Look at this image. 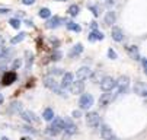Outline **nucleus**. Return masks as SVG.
I'll return each mask as SVG.
<instances>
[{
	"label": "nucleus",
	"mask_w": 147,
	"mask_h": 140,
	"mask_svg": "<svg viewBox=\"0 0 147 140\" xmlns=\"http://www.w3.org/2000/svg\"><path fill=\"white\" fill-rule=\"evenodd\" d=\"M99 83H100V89L103 92H109V91H112V89L117 88V80H115L114 77H111V76L102 77L100 80H99Z\"/></svg>",
	"instance_id": "1"
},
{
	"label": "nucleus",
	"mask_w": 147,
	"mask_h": 140,
	"mask_svg": "<svg viewBox=\"0 0 147 140\" xmlns=\"http://www.w3.org/2000/svg\"><path fill=\"white\" fill-rule=\"evenodd\" d=\"M93 102H95V99H93V96L90 93H83L80 96V99H79V107L82 110H89L93 105Z\"/></svg>",
	"instance_id": "2"
},
{
	"label": "nucleus",
	"mask_w": 147,
	"mask_h": 140,
	"mask_svg": "<svg viewBox=\"0 0 147 140\" xmlns=\"http://www.w3.org/2000/svg\"><path fill=\"white\" fill-rule=\"evenodd\" d=\"M99 123H100V117H99V114H98V112L90 111V112H88V114H86V124H88L89 127L95 129V127H98V126H99Z\"/></svg>",
	"instance_id": "3"
},
{
	"label": "nucleus",
	"mask_w": 147,
	"mask_h": 140,
	"mask_svg": "<svg viewBox=\"0 0 147 140\" xmlns=\"http://www.w3.org/2000/svg\"><path fill=\"white\" fill-rule=\"evenodd\" d=\"M63 123H64V127H63V130H66V133H67L69 136H73V134L77 133V126L71 121L70 117L63 118Z\"/></svg>",
	"instance_id": "4"
},
{
	"label": "nucleus",
	"mask_w": 147,
	"mask_h": 140,
	"mask_svg": "<svg viewBox=\"0 0 147 140\" xmlns=\"http://www.w3.org/2000/svg\"><path fill=\"white\" fill-rule=\"evenodd\" d=\"M16 79H18L16 72H6L2 77V85L3 86H10L13 82H16Z\"/></svg>",
	"instance_id": "5"
},
{
	"label": "nucleus",
	"mask_w": 147,
	"mask_h": 140,
	"mask_svg": "<svg viewBox=\"0 0 147 140\" xmlns=\"http://www.w3.org/2000/svg\"><path fill=\"white\" fill-rule=\"evenodd\" d=\"M128 85H130V77H128V76H121V77L118 79V80H117L118 93L125 92V91H127V88H128Z\"/></svg>",
	"instance_id": "6"
},
{
	"label": "nucleus",
	"mask_w": 147,
	"mask_h": 140,
	"mask_svg": "<svg viewBox=\"0 0 147 140\" xmlns=\"http://www.w3.org/2000/svg\"><path fill=\"white\" fill-rule=\"evenodd\" d=\"M90 69L89 67H86V66H83V67H80L77 72H76V79L77 80H86V79H89L90 77Z\"/></svg>",
	"instance_id": "7"
},
{
	"label": "nucleus",
	"mask_w": 147,
	"mask_h": 140,
	"mask_svg": "<svg viewBox=\"0 0 147 140\" xmlns=\"http://www.w3.org/2000/svg\"><path fill=\"white\" fill-rule=\"evenodd\" d=\"M42 83H44V86H45V88L51 89L53 92H55V89L58 88V83H57V80H55V77H54V76H48V77H44Z\"/></svg>",
	"instance_id": "8"
},
{
	"label": "nucleus",
	"mask_w": 147,
	"mask_h": 140,
	"mask_svg": "<svg viewBox=\"0 0 147 140\" xmlns=\"http://www.w3.org/2000/svg\"><path fill=\"white\" fill-rule=\"evenodd\" d=\"M20 117L28 123H39V118L32 111H20Z\"/></svg>",
	"instance_id": "9"
},
{
	"label": "nucleus",
	"mask_w": 147,
	"mask_h": 140,
	"mask_svg": "<svg viewBox=\"0 0 147 140\" xmlns=\"http://www.w3.org/2000/svg\"><path fill=\"white\" fill-rule=\"evenodd\" d=\"M69 88H70L71 93L79 95V93H83V91H85V83H83L82 80H77V82H73Z\"/></svg>",
	"instance_id": "10"
},
{
	"label": "nucleus",
	"mask_w": 147,
	"mask_h": 140,
	"mask_svg": "<svg viewBox=\"0 0 147 140\" xmlns=\"http://www.w3.org/2000/svg\"><path fill=\"white\" fill-rule=\"evenodd\" d=\"M111 37H112L114 41L121 43L122 39H124V32H122L121 28H118V26H112V29H111Z\"/></svg>",
	"instance_id": "11"
},
{
	"label": "nucleus",
	"mask_w": 147,
	"mask_h": 140,
	"mask_svg": "<svg viewBox=\"0 0 147 140\" xmlns=\"http://www.w3.org/2000/svg\"><path fill=\"white\" fill-rule=\"evenodd\" d=\"M103 34L100 32V31H98V29H93L89 35H88V41L89 43H95V41H102L103 39Z\"/></svg>",
	"instance_id": "12"
},
{
	"label": "nucleus",
	"mask_w": 147,
	"mask_h": 140,
	"mask_svg": "<svg viewBox=\"0 0 147 140\" xmlns=\"http://www.w3.org/2000/svg\"><path fill=\"white\" fill-rule=\"evenodd\" d=\"M61 19L58 18V16H54V18H48V21H47V24H45V26L48 28V29H54V28H58L60 25H61Z\"/></svg>",
	"instance_id": "13"
},
{
	"label": "nucleus",
	"mask_w": 147,
	"mask_h": 140,
	"mask_svg": "<svg viewBox=\"0 0 147 140\" xmlns=\"http://www.w3.org/2000/svg\"><path fill=\"white\" fill-rule=\"evenodd\" d=\"M73 82H74V74H73V73L69 72V73H66V74H63V80H61V86H63V88L67 89Z\"/></svg>",
	"instance_id": "14"
},
{
	"label": "nucleus",
	"mask_w": 147,
	"mask_h": 140,
	"mask_svg": "<svg viewBox=\"0 0 147 140\" xmlns=\"http://www.w3.org/2000/svg\"><path fill=\"white\" fill-rule=\"evenodd\" d=\"M115 21H117V13H115L114 10H109V12H107V15H105V19H103L105 25L111 26L112 24H115Z\"/></svg>",
	"instance_id": "15"
},
{
	"label": "nucleus",
	"mask_w": 147,
	"mask_h": 140,
	"mask_svg": "<svg viewBox=\"0 0 147 140\" xmlns=\"http://www.w3.org/2000/svg\"><path fill=\"white\" fill-rule=\"evenodd\" d=\"M114 134H112V129L109 127V126H107V124H103L102 127H100V137L103 139V140H108V139H111Z\"/></svg>",
	"instance_id": "16"
},
{
	"label": "nucleus",
	"mask_w": 147,
	"mask_h": 140,
	"mask_svg": "<svg viewBox=\"0 0 147 140\" xmlns=\"http://www.w3.org/2000/svg\"><path fill=\"white\" fill-rule=\"evenodd\" d=\"M127 51H128V54H130V57H131L133 60H140V58H141L137 45H128V47H127Z\"/></svg>",
	"instance_id": "17"
},
{
	"label": "nucleus",
	"mask_w": 147,
	"mask_h": 140,
	"mask_svg": "<svg viewBox=\"0 0 147 140\" xmlns=\"http://www.w3.org/2000/svg\"><path fill=\"white\" fill-rule=\"evenodd\" d=\"M134 92L141 95V96H146L147 95V89H146V85L141 82V80H137L136 85H134Z\"/></svg>",
	"instance_id": "18"
},
{
	"label": "nucleus",
	"mask_w": 147,
	"mask_h": 140,
	"mask_svg": "<svg viewBox=\"0 0 147 140\" xmlns=\"http://www.w3.org/2000/svg\"><path fill=\"white\" fill-rule=\"evenodd\" d=\"M111 101H112V95H109V93H103V95L99 98V105H100V107H107Z\"/></svg>",
	"instance_id": "19"
},
{
	"label": "nucleus",
	"mask_w": 147,
	"mask_h": 140,
	"mask_svg": "<svg viewBox=\"0 0 147 140\" xmlns=\"http://www.w3.org/2000/svg\"><path fill=\"white\" fill-rule=\"evenodd\" d=\"M82 51H83V45H82V44H76V45H73V48H71V51L69 53V55H70V57H76V55L82 54Z\"/></svg>",
	"instance_id": "20"
},
{
	"label": "nucleus",
	"mask_w": 147,
	"mask_h": 140,
	"mask_svg": "<svg viewBox=\"0 0 147 140\" xmlns=\"http://www.w3.org/2000/svg\"><path fill=\"white\" fill-rule=\"evenodd\" d=\"M25 37H26V32H19L16 37H13V38L10 39V44H12V45H15V44L20 43V41H24Z\"/></svg>",
	"instance_id": "21"
},
{
	"label": "nucleus",
	"mask_w": 147,
	"mask_h": 140,
	"mask_svg": "<svg viewBox=\"0 0 147 140\" xmlns=\"http://www.w3.org/2000/svg\"><path fill=\"white\" fill-rule=\"evenodd\" d=\"M42 118L45 120V121H51V120L54 118V111L51 108H45L44 112H42Z\"/></svg>",
	"instance_id": "22"
},
{
	"label": "nucleus",
	"mask_w": 147,
	"mask_h": 140,
	"mask_svg": "<svg viewBox=\"0 0 147 140\" xmlns=\"http://www.w3.org/2000/svg\"><path fill=\"white\" fill-rule=\"evenodd\" d=\"M32 63H34V54L29 53V51H26V64H25V69L26 70H31Z\"/></svg>",
	"instance_id": "23"
},
{
	"label": "nucleus",
	"mask_w": 147,
	"mask_h": 140,
	"mask_svg": "<svg viewBox=\"0 0 147 140\" xmlns=\"http://www.w3.org/2000/svg\"><path fill=\"white\" fill-rule=\"evenodd\" d=\"M38 16H39V18H42V19H48V18L51 16V10H50L48 7H42V9L39 10Z\"/></svg>",
	"instance_id": "24"
},
{
	"label": "nucleus",
	"mask_w": 147,
	"mask_h": 140,
	"mask_svg": "<svg viewBox=\"0 0 147 140\" xmlns=\"http://www.w3.org/2000/svg\"><path fill=\"white\" fill-rule=\"evenodd\" d=\"M67 29L69 31H73V32H80L82 31V26L77 25L76 22H67Z\"/></svg>",
	"instance_id": "25"
},
{
	"label": "nucleus",
	"mask_w": 147,
	"mask_h": 140,
	"mask_svg": "<svg viewBox=\"0 0 147 140\" xmlns=\"http://www.w3.org/2000/svg\"><path fill=\"white\" fill-rule=\"evenodd\" d=\"M9 111L10 112H20V111H22V104H20V102H13L9 107Z\"/></svg>",
	"instance_id": "26"
},
{
	"label": "nucleus",
	"mask_w": 147,
	"mask_h": 140,
	"mask_svg": "<svg viewBox=\"0 0 147 140\" xmlns=\"http://www.w3.org/2000/svg\"><path fill=\"white\" fill-rule=\"evenodd\" d=\"M69 15L70 16H77L79 15V12H80V7L77 6V5H70V7H69Z\"/></svg>",
	"instance_id": "27"
},
{
	"label": "nucleus",
	"mask_w": 147,
	"mask_h": 140,
	"mask_svg": "<svg viewBox=\"0 0 147 140\" xmlns=\"http://www.w3.org/2000/svg\"><path fill=\"white\" fill-rule=\"evenodd\" d=\"M9 24H10V26H12V28H15V29H19V28H20V25H22L18 18H12L10 21H9Z\"/></svg>",
	"instance_id": "28"
},
{
	"label": "nucleus",
	"mask_w": 147,
	"mask_h": 140,
	"mask_svg": "<svg viewBox=\"0 0 147 140\" xmlns=\"http://www.w3.org/2000/svg\"><path fill=\"white\" fill-rule=\"evenodd\" d=\"M61 57H63V53L61 51H55V53H53L51 60L53 62H58V60H61Z\"/></svg>",
	"instance_id": "29"
},
{
	"label": "nucleus",
	"mask_w": 147,
	"mask_h": 140,
	"mask_svg": "<svg viewBox=\"0 0 147 140\" xmlns=\"http://www.w3.org/2000/svg\"><path fill=\"white\" fill-rule=\"evenodd\" d=\"M50 74H51V76L63 74V70H61V69H55V67H53V69H50Z\"/></svg>",
	"instance_id": "30"
},
{
	"label": "nucleus",
	"mask_w": 147,
	"mask_h": 140,
	"mask_svg": "<svg viewBox=\"0 0 147 140\" xmlns=\"http://www.w3.org/2000/svg\"><path fill=\"white\" fill-rule=\"evenodd\" d=\"M20 66H22V60H19V58H16L15 62H13V64H12V67L16 70V69H19Z\"/></svg>",
	"instance_id": "31"
},
{
	"label": "nucleus",
	"mask_w": 147,
	"mask_h": 140,
	"mask_svg": "<svg viewBox=\"0 0 147 140\" xmlns=\"http://www.w3.org/2000/svg\"><path fill=\"white\" fill-rule=\"evenodd\" d=\"M108 57H109L111 60H115V58H117L118 55H117V53H115V51H114L112 48H109V50H108Z\"/></svg>",
	"instance_id": "32"
},
{
	"label": "nucleus",
	"mask_w": 147,
	"mask_h": 140,
	"mask_svg": "<svg viewBox=\"0 0 147 140\" xmlns=\"http://www.w3.org/2000/svg\"><path fill=\"white\" fill-rule=\"evenodd\" d=\"M22 130H24V131H28V133H31V134H36V131H35L31 126H25V127H22Z\"/></svg>",
	"instance_id": "33"
},
{
	"label": "nucleus",
	"mask_w": 147,
	"mask_h": 140,
	"mask_svg": "<svg viewBox=\"0 0 147 140\" xmlns=\"http://www.w3.org/2000/svg\"><path fill=\"white\" fill-rule=\"evenodd\" d=\"M89 9L93 12V15H95V16H99V9H98V6H92V5H90V6H89Z\"/></svg>",
	"instance_id": "34"
},
{
	"label": "nucleus",
	"mask_w": 147,
	"mask_h": 140,
	"mask_svg": "<svg viewBox=\"0 0 147 140\" xmlns=\"http://www.w3.org/2000/svg\"><path fill=\"white\" fill-rule=\"evenodd\" d=\"M140 60H141V64H143V70L147 72V60H146V57H141Z\"/></svg>",
	"instance_id": "35"
},
{
	"label": "nucleus",
	"mask_w": 147,
	"mask_h": 140,
	"mask_svg": "<svg viewBox=\"0 0 147 140\" xmlns=\"http://www.w3.org/2000/svg\"><path fill=\"white\" fill-rule=\"evenodd\" d=\"M71 115H73V118H80V117H82V112H80L79 110H74V111L71 112Z\"/></svg>",
	"instance_id": "36"
},
{
	"label": "nucleus",
	"mask_w": 147,
	"mask_h": 140,
	"mask_svg": "<svg viewBox=\"0 0 147 140\" xmlns=\"http://www.w3.org/2000/svg\"><path fill=\"white\" fill-rule=\"evenodd\" d=\"M12 10L10 9H6V7H0V15H7V13H10Z\"/></svg>",
	"instance_id": "37"
},
{
	"label": "nucleus",
	"mask_w": 147,
	"mask_h": 140,
	"mask_svg": "<svg viewBox=\"0 0 147 140\" xmlns=\"http://www.w3.org/2000/svg\"><path fill=\"white\" fill-rule=\"evenodd\" d=\"M22 3H24V5H26V6H31V5H34V3H35V0H22Z\"/></svg>",
	"instance_id": "38"
},
{
	"label": "nucleus",
	"mask_w": 147,
	"mask_h": 140,
	"mask_svg": "<svg viewBox=\"0 0 147 140\" xmlns=\"http://www.w3.org/2000/svg\"><path fill=\"white\" fill-rule=\"evenodd\" d=\"M90 28H92V29H98V22H95V21L90 22Z\"/></svg>",
	"instance_id": "39"
},
{
	"label": "nucleus",
	"mask_w": 147,
	"mask_h": 140,
	"mask_svg": "<svg viewBox=\"0 0 147 140\" xmlns=\"http://www.w3.org/2000/svg\"><path fill=\"white\" fill-rule=\"evenodd\" d=\"M107 5L108 6H112L114 5V0H107Z\"/></svg>",
	"instance_id": "40"
},
{
	"label": "nucleus",
	"mask_w": 147,
	"mask_h": 140,
	"mask_svg": "<svg viewBox=\"0 0 147 140\" xmlns=\"http://www.w3.org/2000/svg\"><path fill=\"white\" fill-rule=\"evenodd\" d=\"M3 101H5V98H3V95H2V93H0V105L3 104Z\"/></svg>",
	"instance_id": "41"
},
{
	"label": "nucleus",
	"mask_w": 147,
	"mask_h": 140,
	"mask_svg": "<svg viewBox=\"0 0 147 140\" xmlns=\"http://www.w3.org/2000/svg\"><path fill=\"white\" fill-rule=\"evenodd\" d=\"M26 25H28V26H34V22H32V21H26Z\"/></svg>",
	"instance_id": "42"
},
{
	"label": "nucleus",
	"mask_w": 147,
	"mask_h": 140,
	"mask_svg": "<svg viewBox=\"0 0 147 140\" xmlns=\"http://www.w3.org/2000/svg\"><path fill=\"white\" fill-rule=\"evenodd\" d=\"M22 140H31V137H22Z\"/></svg>",
	"instance_id": "43"
},
{
	"label": "nucleus",
	"mask_w": 147,
	"mask_h": 140,
	"mask_svg": "<svg viewBox=\"0 0 147 140\" xmlns=\"http://www.w3.org/2000/svg\"><path fill=\"white\" fill-rule=\"evenodd\" d=\"M108 140H119V139H115V137L112 136V137H111V139H108Z\"/></svg>",
	"instance_id": "44"
},
{
	"label": "nucleus",
	"mask_w": 147,
	"mask_h": 140,
	"mask_svg": "<svg viewBox=\"0 0 147 140\" xmlns=\"http://www.w3.org/2000/svg\"><path fill=\"white\" fill-rule=\"evenodd\" d=\"M2 140H9V139L7 137H2Z\"/></svg>",
	"instance_id": "45"
},
{
	"label": "nucleus",
	"mask_w": 147,
	"mask_h": 140,
	"mask_svg": "<svg viewBox=\"0 0 147 140\" xmlns=\"http://www.w3.org/2000/svg\"><path fill=\"white\" fill-rule=\"evenodd\" d=\"M57 2H67V0H57Z\"/></svg>",
	"instance_id": "46"
}]
</instances>
